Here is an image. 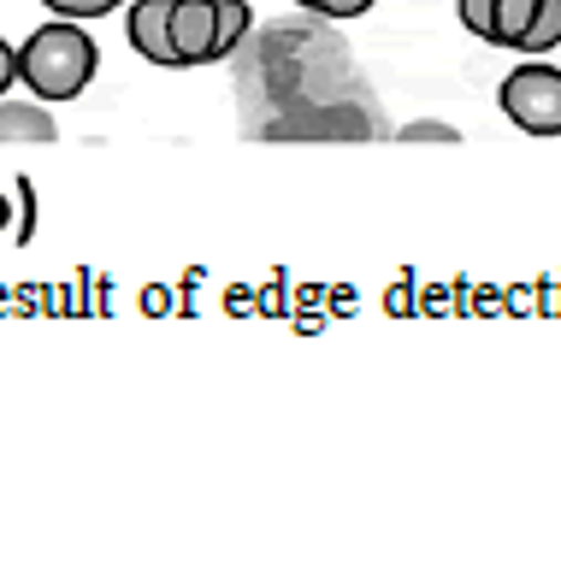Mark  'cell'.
I'll use <instances>...</instances> for the list:
<instances>
[{
	"label": "cell",
	"instance_id": "10",
	"mask_svg": "<svg viewBox=\"0 0 561 566\" xmlns=\"http://www.w3.org/2000/svg\"><path fill=\"white\" fill-rule=\"evenodd\" d=\"M455 12H461V24L479 35V42H490V12H497V0H455Z\"/></svg>",
	"mask_w": 561,
	"mask_h": 566
},
{
	"label": "cell",
	"instance_id": "2",
	"mask_svg": "<svg viewBox=\"0 0 561 566\" xmlns=\"http://www.w3.org/2000/svg\"><path fill=\"white\" fill-rule=\"evenodd\" d=\"M502 118L526 136H561V65H543L538 53H526L497 88Z\"/></svg>",
	"mask_w": 561,
	"mask_h": 566
},
{
	"label": "cell",
	"instance_id": "13",
	"mask_svg": "<svg viewBox=\"0 0 561 566\" xmlns=\"http://www.w3.org/2000/svg\"><path fill=\"white\" fill-rule=\"evenodd\" d=\"M426 136H437V142H455L449 124H408V130H402V142H426Z\"/></svg>",
	"mask_w": 561,
	"mask_h": 566
},
{
	"label": "cell",
	"instance_id": "12",
	"mask_svg": "<svg viewBox=\"0 0 561 566\" xmlns=\"http://www.w3.org/2000/svg\"><path fill=\"white\" fill-rule=\"evenodd\" d=\"M12 83H19V48H12V42H0V95H7Z\"/></svg>",
	"mask_w": 561,
	"mask_h": 566
},
{
	"label": "cell",
	"instance_id": "8",
	"mask_svg": "<svg viewBox=\"0 0 561 566\" xmlns=\"http://www.w3.org/2000/svg\"><path fill=\"white\" fill-rule=\"evenodd\" d=\"M249 24H254L249 0H219V42H214V48H219V60L242 42V35H249Z\"/></svg>",
	"mask_w": 561,
	"mask_h": 566
},
{
	"label": "cell",
	"instance_id": "11",
	"mask_svg": "<svg viewBox=\"0 0 561 566\" xmlns=\"http://www.w3.org/2000/svg\"><path fill=\"white\" fill-rule=\"evenodd\" d=\"M295 7H308V12H320V18H361L373 0H295Z\"/></svg>",
	"mask_w": 561,
	"mask_h": 566
},
{
	"label": "cell",
	"instance_id": "4",
	"mask_svg": "<svg viewBox=\"0 0 561 566\" xmlns=\"http://www.w3.org/2000/svg\"><path fill=\"white\" fill-rule=\"evenodd\" d=\"M219 0H178L172 7V48L184 65H214L219 60Z\"/></svg>",
	"mask_w": 561,
	"mask_h": 566
},
{
	"label": "cell",
	"instance_id": "5",
	"mask_svg": "<svg viewBox=\"0 0 561 566\" xmlns=\"http://www.w3.org/2000/svg\"><path fill=\"white\" fill-rule=\"evenodd\" d=\"M24 142H60V124L42 101H0V148H24Z\"/></svg>",
	"mask_w": 561,
	"mask_h": 566
},
{
	"label": "cell",
	"instance_id": "9",
	"mask_svg": "<svg viewBox=\"0 0 561 566\" xmlns=\"http://www.w3.org/2000/svg\"><path fill=\"white\" fill-rule=\"evenodd\" d=\"M48 12H60V18H77V24H90V18H107L118 12L125 0H42Z\"/></svg>",
	"mask_w": 561,
	"mask_h": 566
},
{
	"label": "cell",
	"instance_id": "3",
	"mask_svg": "<svg viewBox=\"0 0 561 566\" xmlns=\"http://www.w3.org/2000/svg\"><path fill=\"white\" fill-rule=\"evenodd\" d=\"M172 7L178 0H125V30H131V48L143 53L148 65H166L178 71V48H172Z\"/></svg>",
	"mask_w": 561,
	"mask_h": 566
},
{
	"label": "cell",
	"instance_id": "6",
	"mask_svg": "<svg viewBox=\"0 0 561 566\" xmlns=\"http://www.w3.org/2000/svg\"><path fill=\"white\" fill-rule=\"evenodd\" d=\"M532 12H538V0H497V12H490V48H520Z\"/></svg>",
	"mask_w": 561,
	"mask_h": 566
},
{
	"label": "cell",
	"instance_id": "7",
	"mask_svg": "<svg viewBox=\"0 0 561 566\" xmlns=\"http://www.w3.org/2000/svg\"><path fill=\"white\" fill-rule=\"evenodd\" d=\"M550 48H561V0H538V12L515 53H550Z\"/></svg>",
	"mask_w": 561,
	"mask_h": 566
},
{
	"label": "cell",
	"instance_id": "14",
	"mask_svg": "<svg viewBox=\"0 0 561 566\" xmlns=\"http://www.w3.org/2000/svg\"><path fill=\"white\" fill-rule=\"evenodd\" d=\"M0 230H7V201H0Z\"/></svg>",
	"mask_w": 561,
	"mask_h": 566
},
{
	"label": "cell",
	"instance_id": "1",
	"mask_svg": "<svg viewBox=\"0 0 561 566\" xmlns=\"http://www.w3.org/2000/svg\"><path fill=\"white\" fill-rule=\"evenodd\" d=\"M95 71H101V53L77 18H54L19 48V83L42 101H77L95 83Z\"/></svg>",
	"mask_w": 561,
	"mask_h": 566
}]
</instances>
